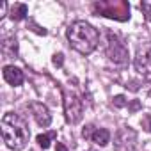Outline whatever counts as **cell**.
I'll use <instances>...</instances> for the list:
<instances>
[{
	"label": "cell",
	"mask_w": 151,
	"mask_h": 151,
	"mask_svg": "<svg viewBox=\"0 0 151 151\" xmlns=\"http://www.w3.org/2000/svg\"><path fill=\"white\" fill-rule=\"evenodd\" d=\"M137 109H139V103H137V101H133V103H132V110H137Z\"/></svg>",
	"instance_id": "obj_21"
},
{
	"label": "cell",
	"mask_w": 151,
	"mask_h": 151,
	"mask_svg": "<svg viewBox=\"0 0 151 151\" xmlns=\"http://www.w3.org/2000/svg\"><path fill=\"white\" fill-rule=\"evenodd\" d=\"M140 124H142V128H144L146 132H151V114H146V116L142 117Z\"/></svg>",
	"instance_id": "obj_17"
},
{
	"label": "cell",
	"mask_w": 151,
	"mask_h": 151,
	"mask_svg": "<svg viewBox=\"0 0 151 151\" xmlns=\"http://www.w3.org/2000/svg\"><path fill=\"white\" fill-rule=\"evenodd\" d=\"M57 151H68L64 144H57Z\"/></svg>",
	"instance_id": "obj_20"
},
{
	"label": "cell",
	"mask_w": 151,
	"mask_h": 151,
	"mask_svg": "<svg viewBox=\"0 0 151 151\" xmlns=\"http://www.w3.org/2000/svg\"><path fill=\"white\" fill-rule=\"evenodd\" d=\"M52 60H53L55 66H62V62H64V55H62V53H55Z\"/></svg>",
	"instance_id": "obj_19"
},
{
	"label": "cell",
	"mask_w": 151,
	"mask_h": 151,
	"mask_svg": "<svg viewBox=\"0 0 151 151\" xmlns=\"http://www.w3.org/2000/svg\"><path fill=\"white\" fill-rule=\"evenodd\" d=\"M68 41L78 53L89 55L96 50L100 43V34L91 23L84 20H77L68 27Z\"/></svg>",
	"instance_id": "obj_2"
},
{
	"label": "cell",
	"mask_w": 151,
	"mask_h": 151,
	"mask_svg": "<svg viewBox=\"0 0 151 151\" xmlns=\"http://www.w3.org/2000/svg\"><path fill=\"white\" fill-rule=\"evenodd\" d=\"M52 137H55V133H39L37 135V144L43 147V149H46V147H50V140H52Z\"/></svg>",
	"instance_id": "obj_13"
},
{
	"label": "cell",
	"mask_w": 151,
	"mask_h": 151,
	"mask_svg": "<svg viewBox=\"0 0 151 151\" xmlns=\"http://www.w3.org/2000/svg\"><path fill=\"white\" fill-rule=\"evenodd\" d=\"M105 52H107V57H109L110 62H114L117 66H126L128 64V59H130L128 48H126V45L123 43V39L119 36L109 32V39H107Z\"/></svg>",
	"instance_id": "obj_4"
},
{
	"label": "cell",
	"mask_w": 151,
	"mask_h": 151,
	"mask_svg": "<svg viewBox=\"0 0 151 151\" xmlns=\"http://www.w3.org/2000/svg\"><path fill=\"white\" fill-rule=\"evenodd\" d=\"M96 132V128H94V124H87L86 128H84V132H82V137H86V139H93V133Z\"/></svg>",
	"instance_id": "obj_16"
},
{
	"label": "cell",
	"mask_w": 151,
	"mask_h": 151,
	"mask_svg": "<svg viewBox=\"0 0 151 151\" xmlns=\"http://www.w3.org/2000/svg\"><path fill=\"white\" fill-rule=\"evenodd\" d=\"M133 64L137 73L142 75V78L151 82V43H144L142 46H139Z\"/></svg>",
	"instance_id": "obj_6"
},
{
	"label": "cell",
	"mask_w": 151,
	"mask_h": 151,
	"mask_svg": "<svg viewBox=\"0 0 151 151\" xmlns=\"http://www.w3.org/2000/svg\"><path fill=\"white\" fill-rule=\"evenodd\" d=\"M114 147L116 151H135L137 147V132L132 128H121L117 130L114 137Z\"/></svg>",
	"instance_id": "obj_7"
},
{
	"label": "cell",
	"mask_w": 151,
	"mask_h": 151,
	"mask_svg": "<svg viewBox=\"0 0 151 151\" xmlns=\"http://www.w3.org/2000/svg\"><path fill=\"white\" fill-rule=\"evenodd\" d=\"M0 52L6 59H13L18 53V41L14 37H6L2 39V45H0Z\"/></svg>",
	"instance_id": "obj_10"
},
{
	"label": "cell",
	"mask_w": 151,
	"mask_h": 151,
	"mask_svg": "<svg viewBox=\"0 0 151 151\" xmlns=\"http://www.w3.org/2000/svg\"><path fill=\"white\" fill-rule=\"evenodd\" d=\"M140 9H142V13L146 14V18L151 22V0H144V2L140 4Z\"/></svg>",
	"instance_id": "obj_14"
},
{
	"label": "cell",
	"mask_w": 151,
	"mask_h": 151,
	"mask_svg": "<svg viewBox=\"0 0 151 151\" xmlns=\"http://www.w3.org/2000/svg\"><path fill=\"white\" fill-rule=\"evenodd\" d=\"M94 13L105 16V18H112L117 22H126L130 18V6L124 0H109V2H96L93 6Z\"/></svg>",
	"instance_id": "obj_3"
},
{
	"label": "cell",
	"mask_w": 151,
	"mask_h": 151,
	"mask_svg": "<svg viewBox=\"0 0 151 151\" xmlns=\"http://www.w3.org/2000/svg\"><path fill=\"white\" fill-rule=\"evenodd\" d=\"M94 144L98 146H107L110 142V132L105 130V128H96V132L93 133V139H91Z\"/></svg>",
	"instance_id": "obj_11"
},
{
	"label": "cell",
	"mask_w": 151,
	"mask_h": 151,
	"mask_svg": "<svg viewBox=\"0 0 151 151\" xmlns=\"http://www.w3.org/2000/svg\"><path fill=\"white\" fill-rule=\"evenodd\" d=\"M64 112H66L68 123H71V124L80 123V119L84 116V103L75 93L64 91Z\"/></svg>",
	"instance_id": "obj_5"
},
{
	"label": "cell",
	"mask_w": 151,
	"mask_h": 151,
	"mask_svg": "<svg viewBox=\"0 0 151 151\" xmlns=\"http://www.w3.org/2000/svg\"><path fill=\"white\" fill-rule=\"evenodd\" d=\"M27 13H29V9H27L25 4H14V6H11L9 16H11L13 20L20 22V20H25V18H27Z\"/></svg>",
	"instance_id": "obj_12"
},
{
	"label": "cell",
	"mask_w": 151,
	"mask_h": 151,
	"mask_svg": "<svg viewBox=\"0 0 151 151\" xmlns=\"http://www.w3.org/2000/svg\"><path fill=\"white\" fill-rule=\"evenodd\" d=\"M6 14H7V2H0V20H4L6 18Z\"/></svg>",
	"instance_id": "obj_18"
},
{
	"label": "cell",
	"mask_w": 151,
	"mask_h": 151,
	"mask_svg": "<svg viewBox=\"0 0 151 151\" xmlns=\"http://www.w3.org/2000/svg\"><path fill=\"white\" fill-rule=\"evenodd\" d=\"M0 128H2V139H4V142L9 149L20 151L29 144L30 130H29L27 121L22 116H18L14 112L4 114Z\"/></svg>",
	"instance_id": "obj_1"
},
{
	"label": "cell",
	"mask_w": 151,
	"mask_h": 151,
	"mask_svg": "<svg viewBox=\"0 0 151 151\" xmlns=\"http://www.w3.org/2000/svg\"><path fill=\"white\" fill-rule=\"evenodd\" d=\"M112 103H114V107L121 109V107H126V105H128V100H126L123 94H119V96H116V98L112 100Z\"/></svg>",
	"instance_id": "obj_15"
},
{
	"label": "cell",
	"mask_w": 151,
	"mask_h": 151,
	"mask_svg": "<svg viewBox=\"0 0 151 151\" xmlns=\"http://www.w3.org/2000/svg\"><path fill=\"white\" fill-rule=\"evenodd\" d=\"M4 80L13 86V87H18L23 84L25 77H23V71L16 66H4Z\"/></svg>",
	"instance_id": "obj_9"
},
{
	"label": "cell",
	"mask_w": 151,
	"mask_h": 151,
	"mask_svg": "<svg viewBox=\"0 0 151 151\" xmlns=\"http://www.w3.org/2000/svg\"><path fill=\"white\" fill-rule=\"evenodd\" d=\"M149 98H151V91H149Z\"/></svg>",
	"instance_id": "obj_22"
},
{
	"label": "cell",
	"mask_w": 151,
	"mask_h": 151,
	"mask_svg": "<svg viewBox=\"0 0 151 151\" xmlns=\"http://www.w3.org/2000/svg\"><path fill=\"white\" fill-rule=\"evenodd\" d=\"M30 109H32V116H34L36 123H37L41 128L50 126V123H52V114H50V110H48L43 103L34 101V103H30Z\"/></svg>",
	"instance_id": "obj_8"
}]
</instances>
